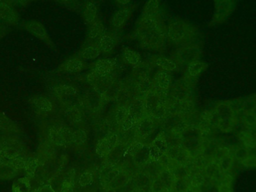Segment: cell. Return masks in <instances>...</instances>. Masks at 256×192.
<instances>
[{
	"label": "cell",
	"mask_w": 256,
	"mask_h": 192,
	"mask_svg": "<svg viewBox=\"0 0 256 192\" xmlns=\"http://www.w3.org/2000/svg\"><path fill=\"white\" fill-rule=\"evenodd\" d=\"M130 179L131 178L128 175L121 170L120 174L116 176V178L114 179V182L109 185V187L105 189V191H108V190L117 191V190L124 188Z\"/></svg>",
	"instance_id": "obj_27"
},
{
	"label": "cell",
	"mask_w": 256,
	"mask_h": 192,
	"mask_svg": "<svg viewBox=\"0 0 256 192\" xmlns=\"http://www.w3.org/2000/svg\"><path fill=\"white\" fill-rule=\"evenodd\" d=\"M86 68L85 62L81 60L78 56H73L64 60L60 67L58 70L64 73H76L84 70Z\"/></svg>",
	"instance_id": "obj_10"
},
{
	"label": "cell",
	"mask_w": 256,
	"mask_h": 192,
	"mask_svg": "<svg viewBox=\"0 0 256 192\" xmlns=\"http://www.w3.org/2000/svg\"><path fill=\"white\" fill-rule=\"evenodd\" d=\"M73 130L63 125H56L52 127L49 131L48 140L50 143L56 146H67L72 143Z\"/></svg>",
	"instance_id": "obj_7"
},
{
	"label": "cell",
	"mask_w": 256,
	"mask_h": 192,
	"mask_svg": "<svg viewBox=\"0 0 256 192\" xmlns=\"http://www.w3.org/2000/svg\"><path fill=\"white\" fill-rule=\"evenodd\" d=\"M130 192H144V191H142V190L138 189V188H134V189H132V191Z\"/></svg>",
	"instance_id": "obj_44"
},
{
	"label": "cell",
	"mask_w": 256,
	"mask_h": 192,
	"mask_svg": "<svg viewBox=\"0 0 256 192\" xmlns=\"http://www.w3.org/2000/svg\"><path fill=\"white\" fill-rule=\"evenodd\" d=\"M88 27L87 38L90 42H94V43H96L98 39L106 33L104 24L100 18Z\"/></svg>",
	"instance_id": "obj_15"
},
{
	"label": "cell",
	"mask_w": 256,
	"mask_h": 192,
	"mask_svg": "<svg viewBox=\"0 0 256 192\" xmlns=\"http://www.w3.org/2000/svg\"><path fill=\"white\" fill-rule=\"evenodd\" d=\"M0 131L4 135L16 137L20 134V128L16 122L0 112Z\"/></svg>",
	"instance_id": "obj_11"
},
{
	"label": "cell",
	"mask_w": 256,
	"mask_h": 192,
	"mask_svg": "<svg viewBox=\"0 0 256 192\" xmlns=\"http://www.w3.org/2000/svg\"><path fill=\"white\" fill-rule=\"evenodd\" d=\"M4 1L8 2V3H10V4L13 5V6L15 3L14 0H4Z\"/></svg>",
	"instance_id": "obj_45"
},
{
	"label": "cell",
	"mask_w": 256,
	"mask_h": 192,
	"mask_svg": "<svg viewBox=\"0 0 256 192\" xmlns=\"http://www.w3.org/2000/svg\"><path fill=\"white\" fill-rule=\"evenodd\" d=\"M144 146H146V145L143 144L141 142L135 140L134 142H132L130 144L128 145L126 155H128V156L132 157H132H134L142 148L144 147Z\"/></svg>",
	"instance_id": "obj_35"
},
{
	"label": "cell",
	"mask_w": 256,
	"mask_h": 192,
	"mask_svg": "<svg viewBox=\"0 0 256 192\" xmlns=\"http://www.w3.org/2000/svg\"><path fill=\"white\" fill-rule=\"evenodd\" d=\"M0 155L12 161H24L28 158L25 145L16 137L7 135L0 141Z\"/></svg>",
	"instance_id": "obj_4"
},
{
	"label": "cell",
	"mask_w": 256,
	"mask_h": 192,
	"mask_svg": "<svg viewBox=\"0 0 256 192\" xmlns=\"http://www.w3.org/2000/svg\"><path fill=\"white\" fill-rule=\"evenodd\" d=\"M152 144L156 146V147H158L160 150L162 151L164 153H166L167 149H168V144H167L164 132L161 133V134H160L156 138L154 139Z\"/></svg>",
	"instance_id": "obj_34"
},
{
	"label": "cell",
	"mask_w": 256,
	"mask_h": 192,
	"mask_svg": "<svg viewBox=\"0 0 256 192\" xmlns=\"http://www.w3.org/2000/svg\"><path fill=\"white\" fill-rule=\"evenodd\" d=\"M162 170H164V168L160 164V163L158 161H154V160L152 159L147 161L140 169V171L142 172L144 174L147 175L152 180L158 178V176H160Z\"/></svg>",
	"instance_id": "obj_19"
},
{
	"label": "cell",
	"mask_w": 256,
	"mask_h": 192,
	"mask_svg": "<svg viewBox=\"0 0 256 192\" xmlns=\"http://www.w3.org/2000/svg\"><path fill=\"white\" fill-rule=\"evenodd\" d=\"M155 128L156 126L153 118L144 117L138 122L136 128V135L140 138H147L155 131Z\"/></svg>",
	"instance_id": "obj_12"
},
{
	"label": "cell",
	"mask_w": 256,
	"mask_h": 192,
	"mask_svg": "<svg viewBox=\"0 0 256 192\" xmlns=\"http://www.w3.org/2000/svg\"><path fill=\"white\" fill-rule=\"evenodd\" d=\"M114 61L110 59H100L94 65V72L100 78H106L114 70Z\"/></svg>",
	"instance_id": "obj_16"
},
{
	"label": "cell",
	"mask_w": 256,
	"mask_h": 192,
	"mask_svg": "<svg viewBox=\"0 0 256 192\" xmlns=\"http://www.w3.org/2000/svg\"><path fill=\"white\" fill-rule=\"evenodd\" d=\"M54 91L60 96H73L78 93L74 87L69 85H60L54 89Z\"/></svg>",
	"instance_id": "obj_32"
},
{
	"label": "cell",
	"mask_w": 256,
	"mask_h": 192,
	"mask_svg": "<svg viewBox=\"0 0 256 192\" xmlns=\"http://www.w3.org/2000/svg\"><path fill=\"white\" fill-rule=\"evenodd\" d=\"M36 192H56L50 185H44L40 187Z\"/></svg>",
	"instance_id": "obj_40"
},
{
	"label": "cell",
	"mask_w": 256,
	"mask_h": 192,
	"mask_svg": "<svg viewBox=\"0 0 256 192\" xmlns=\"http://www.w3.org/2000/svg\"><path fill=\"white\" fill-rule=\"evenodd\" d=\"M98 9L94 2L88 1L86 3L82 9V18L87 26L91 25L98 19Z\"/></svg>",
	"instance_id": "obj_17"
},
{
	"label": "cell",
	"mask_w": 256,
	"mask_h": 192,
	"mask_svg": "<svg viewBox=\"0 0 256 192\" xmlns=\"http://www.w3.org/2000/svg\"><path fill=\"white\" fill-rule=\"evenodd\" d=\"M167 38L182 48H202V36L194 24L184 20H172L166 27Z\"/></svg>",
	"instance_id": "obj_2"
},
{
	"label": "cell",
	"mask_w": 256,
	"mask_h": 192,
	"mask_svg": "<svg viewBox=\"0 0 256 192\" xmlns=\"http://www.w3.org/2000/svg\"><path fill=\"white\" fill-rule=\"evenodd\" d=\"M148 152L150 159L154 160V161H158L164 154V152L160 150L158 147L154 146L152 143L148 146Z\"/></svg>",
	"instance_id": "obj_39"
},
{
	"label": "cell",
	"mask_w": 256,
	"mask_h": 192,
	"mask_svg": "<svg viewBox=\"0 0 256 192\" xmlns=\"http://www.w3.org/2000/svg\"><path fill=\"white\" fill-rule=\"evenodd\" d=\"M135 30V39L143 49L158 50L165 44L166 27L160 18L140 17Z\"/></svg>",
	"instance_id": "obj_1"
},
{
	"label": "cell",
	"mask_w": 256,
	"mask_h": 192,
	"mask_svg": "<svg viewBox=\"0 0 256 192\" xmlns=\"http://www.w3.org/2000/svg\"><path fill=\"white\" fill-rule=\"evenodd\" d=\"M0 20L8 25L15 26L19 21V15L13 5L0 0Z\"/></svg>",
	"instance_id": "obj_8"
},
{
	"label": "cell",
	"mask_w": 256,
	"mask_h": 192,
	"mask_svg": "<svg viewBox=\"0 0 256 192\" xmlns=\"http://www.w3.org/2000/svg\"><path fill=\"white\" fill-rule=\"evenodd\" d=\"M150 159L148 146H146L142 148V149L132 157V161H134V164H135L138 169L141 168V167Z\"/></svg>",
	"instance_id": "obj_29"
},
{
	"label": "cell",
	"mask_w": 256,
	"mask_h": 192,
	"mask_svg": "<svg viewBox=\"0 0 256 192\" xmlns=\"http://www.w3.org/2000/svg\"><path fill=\"white\" fill-rule=\"evenodd\" d=\"M22 27L34 37L43 42L51 49H55V45L51 39L48 30L42 23L34 20H30V21H24L22 24Z\"/></svg>",
	"instance_id": "obj_5"
},
{
	"label": "cell",
	"mask_w": 256,
	"mask_h": 192,
	"mask_svg": "<svg viewBox=\"0 0 256 192\" xmlns=\"http://www.w3.org/2000/svg\"><path fill=\"white\" fill-rule=\"evenodd\" d=\"M128 116H129V109L126 107V106H122L117 110L116 113V122L120 125H122V122L127 119Z\"/></svg>",
	"instance_id": "obj_36"
},
{
	"label": "cell",
	"mask_w": 256,
	"mask_h": 192,
	"mask_svg": "<svg viewBox=\"0 0 256 192\" xmlns=\"http://www.w3.org/2000/svg\"><path fill=\"white\" fill-rule=\"evenodd\" d=\"M149 192H166L164 185L159 178L154 179L150 182V187L148 189Z\"/></svg>",
	"instance_id": "obj_38"
},
{
	"label": "cell",
	"mask_w": 256,
	"mask_h": 192,
	"mask_svg": "<svg viewBox=\"0 0 256 192\" xmlns=\"http://www.w3.org/2000/svg\"><path fill=\"white\" fill-rule=\"evenodd\" d=\"M32 103L38 110H40V111L50 112L54 109V104H52V101L45 96H36L33 97L32 99Z\"/></svg>",
	"instance_id": "obj_26"
},
{
	"label": "cell",
	"mask_w": 256,
	"mask_h": 192,
	"mask_svg": "<svg viewBox=\"0 0 256 192\" xmlns=\"http://www.w3.org/2000/svg\"><path fill=\"white\" fill-rule=\"evenodd\" d=\"M161 12L160 0H148L140 17L160 18Z\"/></svg>",
	"instance_id": "obj_14"
},
{
	"label": "cell",
	"mask_w": 256,
	"mask_h": 192,
	"mask_svg": "<svg viewBox=\"0 0 256 192\" xmlns=\"http://www.w3.org/2000/svg\"><path fill=\"white\" fill-rule=\"evenodd\" d=\"M114 1L118 6H121V8L130 6L131 3V0H114Z\"/></svg>",
	"instance_id": "obj_41"
},
{
	"label": "cell",
	"mask_w": 256,
	"mask_h": 192,
	"mask_svg": "<svg viewBox=\"0 0 256 192\" xmlns=\"http://www.w3.org/2000/svg\"><path fill=\"white\" fill-rule=\"evenodd\" d=\"M38 158L34 157H28L26 160L25 166H24V170H25L28 177H32L36 173L38 167L39 165Z\"/></svg>",
	"instance_id": "obj_30"
},
{
	"label": "cell",
	"mask_w": 256,
	"mask_h": 192,
	"mask_svg": "<svg viewBox=\"0 0 256 192\" xmlns=\"http://www.w3.org/2000/svg\"><path fill=\"white\" fill-rule=\"evenodd\" d=\"M154 63L159 70L168 73L174 72L178 68L176 62L164 56H156L154 59Z\"/></svg>",
	"instance_id": "obj_22"
},
{
	"label": "cell",
	"mask_w": 256,
	"mask_h": 192,
	"mask_svg": "<svg viewBox=\"0 0 256 192\" xmlns=\"http://www.w3.org/2000/svg\"><path fill=\"white\" fill-rule=\"evenodd\" d=\"M134 7L126 6L116 11L111 17L110 25L115 30L122 28L132 15Z\"/></svg>",
	"instance_id": "obj_9"
},
{
	"label": "cell",
	"mask_w": 256,
	"mask_h": 192,
	"mask_svg": "<svg viewBox=\"0 0 256 192\" xmlns=\"http://www.w3.org/2000/svg\"><path fill=\"white\" fill-rule=\"evenodd\" d=\"M132 179V183H134V186L136 188L142 190V191H146V190H148L149 187H150V182H152V179L144 174L142 172L138 171L131 178Z\"/></svg>",
	"instance_id": "obj_25"
},
{
	"label": "cell",
	"mask_w": 256,
	"mask_h": 192,
	"mask_svg": "<svg viewBox=\"0 0 256 192\" xmlns=\"http://www.w3.org/2000/svg\"><path fill=\"white\" fill-rule=\"evenodd\" d=\"M214 11L209 26L225 25L234 17L239 8V0H212Z\"/></svg>",
	"instance_id": "obj_3"
},
{
	"label": "cell",
	"mask_w": 256,
	"mask_h": 192,
	"mask_svg": "<svg viewBox=\"0 0 256 192\" xmlns=\"http://www.w3.org/2000/svg\"><path fill=\"white\" fill-rule=\"evenodd\" d=\"M138 121L134 119L131 116H128L127 119L122 124V128L123 131H130V130L135 129L138 125Z\"/></svg>",
	"instance_id": "obj_37"
},
{
	"label": "cell",
	"mask_w": 256,
	"mask_h": 192,
	"mask_svg": "<svg viewBox=\"0 0 256 192\" xmlns=\"http://www.w3.org/2000/svg\"><path fill=\"white\" fill-rule=\"evenodd\" d=\"M57 1L60 2L62 3H70V2L73 1V0H57Z\"/></svg>",
	"instance_id": "obj_43"
},
{
	"label": "cell",
	"mask_w": 256,
	"mask_h": 192,
	"mask_svg": "<svg viewBox=\"0 0 256 192\" xmlns=\"http://www.w3.org/2000/svg\"><path fill=\"white\" fill-rule=\"evenodd\" d=\"M97 45H98L102 54H110L114 51L116 46V41L115 37L109 33H105L98 41Z\"/></svg>",
	"instance_id": "obj_20"
},
{
	"label": "cell",
	"mask_w": 256,
	"mask_h": 192,
	"mask_svg": "<svg viewBox=\"0 0 256 192\" xmlns=\"http://www.w3.org/2000/svg\"><path fill=\"white\" fill-rule=\"evenodd\" d=\"M26 160L12 161L0 155V180H10L16 177L20 170H24Z\"/></svg>",
	"instance_id": "obj_6"
},
{
	"label": "cell",
	"mask_w": 256,
	"mask_h": 192,
	"mask_svg": "<svg viewBox=\"0 0 256 192\" xmlns=\"http://www.w3.org/2000/svg\"><path fill=\"white\" fill-rule=\"evenodd\" d=\"M122 55L124 61L130 66L134 68H137L140 66L142 62V57L140 53L134 51L130 48L126 47L122 50Z\"/></svg>",
	"instance_id": "obj_24"
},
{
	"label": "cell",
	"mask_w": 256,
	"mask_h": 192,
	"mask_svg": "<svg viewBox=\"0 0 256 192\" xmlns=\"http://www.w3.org/2000/svg\"><path fill=\"white\" fill-rule=\"evenodd\" d=\"M154 78L156 87L160 90L161 93H165L168 90L172 81L170 73L159 70L155 75Z\"/></svg>",
	"instance_id": "obj_23"
},
{
	"label": "cell",
	"mask_w": 256,
	"mask_h": 192,
	"mask_svg": "<svg viewBox=\"0 0 256 192\" xmlns=\"http://www.w3.org/2000/svg\"><path fill=\"white\" fill-rule=\"evenodd\" d=\"M94 176L90 171H85L80 176L78 183L82 188H87L92 184Z\"/></svg>",
	"instance_id": "obj_33"
},
{
	"label": "cell",
	"mask_w": 256,
	"mask_h": 192,
	"mask_svg": "<svg viewBox=\"0 0 256 192\" xmlns=\"http://www.w3.org/2000/svg\"><path fill=\"white\" fill-rule=\"evenodd\" d=\"M87 140V134L84 130L78 129L74 131L72 135V143L75 146H81L84 144Z\"/></svg>",
	"instance_id": "obj_31"
},
{
	"label": "cell",
	"mask_w": 256,
	"mask_h": 192,
	"mask_svg": "<svg viewBox=\"0 0 256 192\" xmlns=\"http://www.w3.org/2000/svg\"><path fill=\"white\" fill-rule=\"evenodd\" d=\"M254 192H256V191H254Z\"/></svg>",
	"instance_id": "obj_46"
},
{
	"label": "cell",
	"mask_w": 256,
	"mask_h": 192,
	"mask_svg": "<svg viewBox=\"0 0 256 192\" xmlns=\"http://www.w3.org/2000/svg\"><path fill=\"white\" fill-rule=\"evenodd\" d=\"M102 51L97 43H90L86 47L82 48L76 56L84 62H86L96 60L102 55Z\"/></svg>",
	"instance_id": "obj_13"
},
{
	"label": "cell",
	"mask_w": 256,
	"mask_h": 192,
	"mask_svg": "<svg viewBox=\"0 0 256 192\" xmlns=\"http://www.w3.org/2000/svg\"><path fill=\"white\" fill-rule=\"evenodd\" d=\"M96 153L100 158H106L108 156L110 152L112 150V148L106 136L98 140L96 145Z\"/></svg>",
	"instance_id": "obj_28"
},
{
	"label": "cell",
	"mask_w": 256,
	"mask_h": 192,
	"mask_svg": "<svg viewBox=\"0 0 256 192\" xmlns=\"http://www.w3.org/2000/svg\"><path fill=\"white\" fill-rule=\"evenodd\" d=\"M15 3H18V4L22 6H26L28 3H30L31 0H14Z\"/></svg>",
	"instance_id": "obj_42"
},
{
	"label": "cell",
	"mask_w": 256,
	"mask_h": 192,
	"mask_svg": "<svg viewBox=\"0 0 256 192\" xmlns=\"http://www.w3.org/2000/svg\"><path fill=\"white\" fill-rule=\"evenodd\" d=\"M208 64L206 62L200 60H194L186 66V74L190 78L196 79L202 74L204 73L208 69Z\"/></svg>",
	"instance_id": "obj_18"
},
{
	"label": "cell",
	"mask_w": 256,
	"mask_h": 192,
	"mask_svg": "<svg viewBox=\"0 0 256 192\" xmlns=\"http://www.w3.org/2000/svg\"><path fill=\"white\" fill-rule=\"evenodd\" d=\"M127 147L128 146H126V145L120 143L118 146H116L110 152L109 155L106 157V161H109V162L112 163L114 165L118 167V164L122 162L123 159H124V156H126Z\"/></svg>",
	"instance_id": "obj_21"
}]
</instances>
